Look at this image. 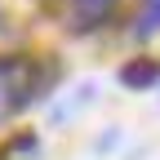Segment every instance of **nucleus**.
<instances>
[{"instance_id": "7ed1b4c3", "label": "nucleus", "mask_w": 160, "mask_h": 160, "mask_svg": "<svg viewBox=\"0 0 160 160\" xmlns=\"http://www.w3.org/2000/svg\"><path fill=\"white\" fill-rule=\"evenodd\" d=\"M76 5H80V13H85L89 22H93L98 13H107V5H111V0H76Z\"/></svg>"}, {"instance_id": "20e7f679", "label": "nucleus", "mask_w": 160, "mask_h": 160, "mask_svg": "<svg viewBox=\"0 0 160 160\" xmlns=\"http://www.w3.org/2000/svg\"><path fill=\"white\" fill-rule=\"evenodd\" d=\"M156 5H160V0H156Z\"/></svg>"}, {"instance_id": "f257e3e1", "label": "nucleus", "mask_w": 160, "mask_h": 160, "mask_svg": "<svg viewBox=\"0 0 160 160\" xmlns=\"http://www.w3.org/2000/svg\"><path fill=\"white\" fill-rule=\"evenodd\" d=\"M160 80V62H151V58H133V62L120 67V85L125 89H151Z\"/></svg>"}, {"instance_id": "f03ea898", "label": "nucleus", "mask_w": 160, "mask_h": 160, "mask_svg": "<svg viewBox=\"0 0 160 160\" xmlns=\"http://www.w3.org/2000/svg\"><path fill=\"white\" fill-rule=\"evenodd\" d=\"M9 160H18V156H36V138L31 133H22V138H18V142H9V151H5Z\"/></svg>"}]
</instances>
